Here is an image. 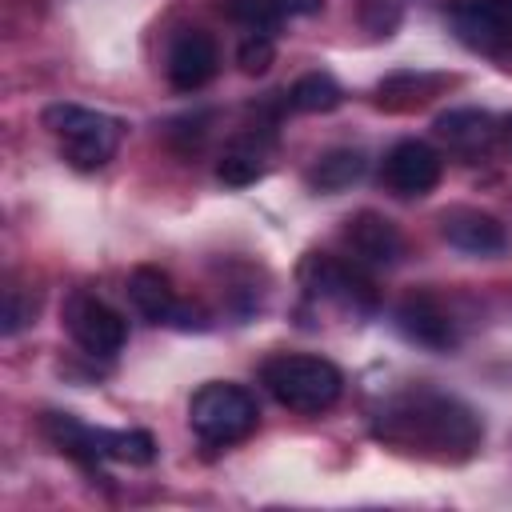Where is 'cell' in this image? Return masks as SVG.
Listing matches in <instances>:
<instances>
[{"instance_id":"6da1fadb","label":"cell","mask_w":512,"mask_h":512,"mask_svg":"<svg viewBox=\"0 0 512 512\" xmlns=\"http://www.w3.org/2000/svg\"><path fill=\"white\" fill-rule=\"evenodd\" d=\"M372 432L396 452L456 464L476 456L484 440V420L460 396H448L436 388H412L376 408Z\"/></svg>"},{"instance_id":"7a4b0ae2","label":"cell","mask_w":512,"mask_h":512,"mask_svg":"<svg viewBox=\"0 0 512 512\" xmlns=\"http://www.w3.org/2000/svg\"><path fill=\"white\" fill-rule=\"evenodd\" d=\"M260 384L264 392L304 416L328 412L340 392H344V376L332 360L324 356H308V352H276L260 364Z\"/></svg>"},{"instance_id":"3957f363","label":"cell","mask_w":512,"mask_h":512,"mask_svg":"<svg viewBox=\"0 0 512 512\" xmlns=\"http://www.w3.org/2000/svg\"><path fill=\"white\" fill-rule=\"evenodd\" d=\"M44 128L56 136L64 160L80 172H96L104 168L124 136V124L108 112L96 108H80V104H48L44 108Z\"/></svg>"},{"instance_id":"277c9868","label":"cell","mask_w":512,"mask_h":512,"mask_svg":"<svg viewBox=\"0 0 512 512\" xmlns=\"http://www.w3.org/2000/svg\"><path fill=\"white\" fill-rule=\"evenodd\" d=\"M188 424L204 444H240L260 424V404L244 384L232 380H208L188 400Z\"/></svg>"},{"instance_id":"5b68a950","label":"cell","mask_w":512,"mask_h":512,"mask_svg":"<svg viewBox=\"0 0 512 512\" xmlns=\"http://www.w3.org/2000/svg\"><path fill=\"white\" fill-rule=\"evenodd\" d=\"M300 284L316 300H336L340 308L352 312H372L376 308V284L364 264L352 256H328V252H308L296 268Z\"/></svg>"},{"instance_id":"8992f818","label":"cell","mask_w":512,"mask_h":512,"mask_svg":"<svg viewBox=\"0 0 512 512\" xmlns=\"http://www.w3.org/2000/svg\"><path fill=\"white\" fill-rule=\"evenodd\" d=\"M448 24L464 48L512 60V0H452Z\"/></svg>"},{"instance_id":"52a82bcc","label":"cell","mask_w":512,"mask_h":512,"mask_svg":"<svg viewBox=\"0 0 512 512\" xmlns=\"http://www.w3.org/2000/svg\"><path fill=\"white\" fill-rule=\"evenodd\" d=\"M64 328L88 356H116L128 344V320L92 292H72L64 300Z\"/></svg>"},{"instance_id":"ba28073f","label":"cell","mask_w":512,"mask_h":512,"mask_svg":"<svg viewBox=\"0 0 512 512\" xmlns=\"http://www.w3.org/2000/svg\"><path fill=\"white\" fill-rule=\"evenodd\" d=\"M440 236L448 240V248H456L464 256H480V260H496L512 244L508 228L492 212L468 208V204H452L440 212Z\"/></svg>"},{"instance_id":"9c48e42d","label":"cell","mask_w":512,"mask_h":512,"mask_svg":"<svg viewBox=\"0 0 512 512\" xmlns=\"http://www.w3.org/2000/svg\"><path fill=\"white\" fill-rule=\"evenodd\" d=\"M396 328L408 344H420L428 352L456 348V320L444 308V300L428 288H416L396 304Z\"/></svg>"},{"instance_id":"30bf717a","label":"cell","mask_w":512,"mask_h":512,"mask_svg":"<svg viewBox=\"0 0 512 512\" xmlns=\"http://www.w3.org/2000/svg\"><path fill=\"white\" fill-rule=\"evenodd\" d=\"M340 240H344L348 256H352L356 264H364V268H388V264H396L400 252H404L400 228H396L384 212H376V208L352 212V216L344 220Z\"/></svg>"},{"instance_id":"8fae6325","label":"cell","mask_w":512,"mask_h":512,"mask_svg":"<svg viewBox=\"0 0 512 512\" xmlns=\"http://www.w3.org/2000/svg\"><path fill=\"white\" fill-rule=\"evenodd\" d=\"M444 160L432 144L424 140H400L388 148L384 164H380V180L396 192V196H424L440 184Z\"/></svg>"},{"instance_id":"7c38bea8","label":"cell","mask_w":512,"mask_h":512,"mask_svg":"<svg viewBox=\"0 0 512 512\" xmlns=\"http://www.w3.org/2000/svg\"><path fill=\"white\" fill-rule=\"evenodd\" d=\"M220 68V48L216 40L204 32V28H184L172 48H168V60H164V72H168V84L176 92H196L204 88Z\"/></svg>"},{"instance_id":"4fadbf2b","label":"cell","mask_w":512,"mask_h":512,"mask_svg":"<svg viewBox=\"0 0 512 512\" xmlns=\"http://www.w3.org/2000/svg\"><path fill=\"white\" fill-rule=\"evenodd\" d=\"M128 300H132V308H136L144 320H152V324L196 328L188 316H200L196 308L180 304L172 280H168L160 268H148V264H144V268H132V276H128Z\"/></svg>"},{"instance_id":"5bb4252c","label":"cell","mask_w":512,"mask_h":512,"mask_svg":"<svg viewBox=\"0 0 512 512\" xmlns=\"http://www.w3.org/2000/svg\"><path fill=\"white\" fill-rule=\"evenodd\" d=\"M432 128L444 140V148L452 156H460V160L488 156L492 144H496V132H500L496 120H492V112H484V108H448V112L436 116Z\"/></svg>"},{"instance_id":"9a60e30c","label":"cell","mask_w":512,"mask_h":512,"mask_svg":"<svg viewBox=\"0 0 512 512\" xmlns=\"http://www.w3.org/2000/svg\"><path fill=\"white\" fill-rule=\"evenodd\" d=\"M448 84L452 76H436V72H396L376 88V104L388 112H412L432 96H440Z\"/></svg>"},{"instance_id":"2e32d148","label":"cell","mask_w":512,"mask_h":512,"mask_svg":"<svg viewBox=\"0 0 512 512\" xmlns=\"http://www.w3.org/2000/svg\"><path fill=\"white\" fill-rule=\"evenodd\" d=\"M364 152L360 148H332L324 156H316V164L308 168V184L316 192H344L348 184H356L364 176Z\"/></svg>"},{"instance_id":"e0dca14e","label":"cell","mask_w":512,"mask_h":512,"mask_svg":"<svg viewBox=\"0 0 512 512\" xmlns=\"http://www.w3.org/2000/svg\"><path fill=\"white\" fill-rule=\"evenodd\" d=\"M92 456L100 460H120V464H152L156 460V440L140 428L132 432H108V428H92Z\"/></svg>"},{"instance_id":"ac0fdd59","label":"cell","mask_w":512,"mask_h":512,"mask_svg":"<svg viewBox=\"0 0 512 512\" xmlns=\"http://www.w3.org/2000/svg\"><path fill=\"white\" fill-rule=\"evenodd\" d=\"M216 176L232 188H244V184H256L264 176V144L256 136H236L220 160H216Z\"/></svg>"},{"instance_id":"d6986e66","label":"cell","mask_w":512,"mask_h":512,"mask_svg":"<svg viewBox=\"0 0 512 512\" xmlns=\"http://www.w3.org/2000/svg\"><path fill=\"white\" fill-rule=\"evenodd\" d=\"M340 100H344V88L328 72H304L288 88V108H296V112H332V108H340Z\"/></svg>"},{"instance_id":"ffe728a7","label":"cell","mask_w":512,"mask_h":512,"mask_svg":"<svg viewBox=\"0 0 512 512\" xmlns=\"http://www.w3.org/2000/svg\"><path fill=\"white\" fill-rule=\"evenodd\" d=\"M224 16L244 24L248 32H272L284 20L276 0H224Z\"/></svg>"},{"instance_id":"44dd1931","label":"cell","mask_w":512,"mask_h":512,"mask_svg":"<svg viewBox=\"0 0 512 512\" xmlns=\"http://www.w3.org/2000/svg\"><path fill=\"white\" fill-rule=\"evenodd\" d=\"M272 60H276L272 32H248V36L236 44V64H240V72H248V76L268 72V68H272Z\"/></svg>"},{"instance_id":"7402d4cb","label":"cell","mask_w":512,"mask_h":512,"mask_svg":"<svg viewBox=\"0 0 512 512\" xmlns=\"http://www.w3.org/2000/svg\"><path fill=\"white\" fill-rule=\"evenodd\" d=\"M276 4H280V16L288 20V16H312V12H320L324 0H276Z\"/></svg>"},{"instance_id":"603a6c76","label":"cell","mask_w":512,"mask_h":512,"mask_svg":"<svg viewBox=\"0 0 512 512\" xmlns=\"http://www.w3.org/2000/svg\"><path fill=\"white\" fill-rule=\"evenodd\" d=\"M504 140H508V148H512V116L504 120Z\"/></svg>"}]
</instances>
